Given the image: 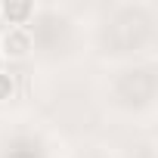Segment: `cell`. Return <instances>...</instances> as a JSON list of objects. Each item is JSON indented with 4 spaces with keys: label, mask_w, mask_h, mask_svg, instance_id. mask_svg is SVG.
<instances>
[{
    "label": "cell",
    "mask_w": 158,
    "mask_h": 158,
    "mask_svg": "<svg viewBox=\"0 0 158 158\" xmlns=\"http://www.w3.org/2000/svg\"><path fill=\"white\" fill-rule=\"evenodd\" d=\"M0 13H3L13 25H25V22H28V16L34 13V6L22 0V3H3V6H0Z\"/></svg>",
    "instance_id": "cell-2"
},
{
    "label": "cell",
    "mask_w": 158,
    "mask_h": 158,
    "mask_svg": "<svg viewBox=\"0 0 158 158\" xmlns=\"http://www.w3.org/2000/svg\"><path fill=\"white\" fill-rule=\"evenodd\" d=\"M3 50H6V56H13V59L28 56V50H31V37H28V31H25V28H13V31H6V37H3Z\"/></svg>",
    "instance_id": "cell-1"
},
{
    "label": "cell",
    "mask_w": 158,
    "mask_h": 158,
    "mask_svg": "<svg viewBox=\"0 0 158 158\" xmlns=\"http://www.w3.org/2000/svg\"><path fill=\"white\" fill-rule=\"evenodd\" d=\"M0 65H3V59H0Z\"/></svg>",
    "instance_id": "cell-4"
},
{
    "label": "cell",
    "mask_w": 158,
    "mask_h": 158,
    "mask_svg": "<svg viewBox=\"0 0 158 158\" xmlns=\"http://www.w3.org/2000/svg\"><path fill=\"white\" fill-rule=\"evenodd\" d=\"M13 90H16V84H13V77L0 71V99H10V96H13Z\"/></svg>",
    "instance_id": "cell-3"
}]
</instances>
